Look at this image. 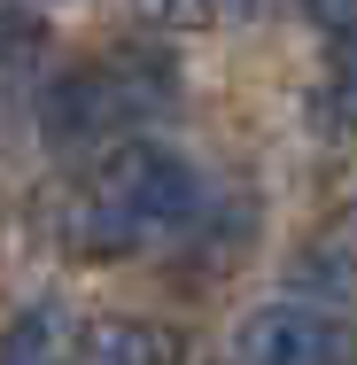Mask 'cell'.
Listing matches in <instances>:
<instances>
[{
	"label": "cell",
	"instance_id": "cell-9",
	"mask_svg": "<svg viewBox=\"0 0 357 365\" xmlns=\"http://www.w3.org/2000/svg\"><path fill=\"white\" fill-rule=\"evenodd\" d=\"M326 117L357 133V63H334V86H326Z\"/></svg>",
	"mask_w": 357,
	"mask_h": 365
},
{
	"label": "cell",
	"instance_id": "cell-10",
	"mask_svg": "<svg viewBox=\"0 0 357 365\" xmlns=\"http://www.w3.org/2000/svg\"><path fill=\"white\" fill-rule=\"evenodd\" d=\"M217 8H233V16H249V8H257V0H217Z\"/></svg>",
	"mask_w": 357,
	"mask_h": 365
},
{
	"label": "cell",
	"instance_id": "cell-11",
	"mask_svg": "<svg viewBox=\"0 0 357 365\" xmlns=\"http://www.w3.org/2000/svg\"><path fill=\"white\" fill-rule=\"evenodd\" d=\"M350 365H357V358H350Z\"/></svg>",
	"mask_w": 357,
	"mask_h": 365
},
{
	"label": "cell",
	"instance_id": "cell-2",
	"mask_svg": "<svg viewBox=\"0 0 357 365\" xmlns=\"http://www.w3.org/2000/svg\"><path fill=\"white\" fill-rule=\"evenodd\" d=\"M163 101H171V63L117 47L101 63H78V71L55 78L39 125H47L55 148H101V140H117V133H133V125H148Z\"/></svg>",
	"mask_w": 357,
	"mask_h": 365
},
{
	"label": "cell",
	"instance_id": "cell-6",
	"mask_svg": "<svg viewBox=\"0 0 357 365\" xmlns=\"http://www.w3.org/2000/svg\"><path fill=\"white\" fill-rule=\"evenodd\" d=\"M71 311L63 303H31L8 334H0V365H71Z\"/></svg>",
	"mask_w": 357,
	"mask_h": 365
},
{
	"label": "cell",
	"instance_id": "cell-7",
	"mask_svg": "<svg viewBox=\"0 0 357 365\" xmlns=\"http://www.w3.org/2000/svg\"><path fill=\"white\" fill-rule=\"evenodd\" d=\"M311 24L326 31L334 63H357V0H311Z\"/></svg>",
	"mask_w": 357,
	"mask_h": 365
},
{
	"label": "cell",
	"instance_id": "cell-4",
	"mask_svg": "<svg viewBox=\"0 0 357 365\" xmlns=\"http://www.w3.org/2000/svg\"><path fill=\"white\" fill-rule=\"evenodd\" d=\"M350 334L319 303H264L241 327V365H350Z\"/></svg>",
	"mask_w": 357,
	"mask_h": 365
},
{
	"label": "cell",
	"instance_id": "cell-8",
	"mask_svg": "<svg viewBox=\"0 0 357 365\" xmlns=\"http://www.w3.org/2000/svg\"><path fill=\"white\" fill-rule=\"evenodd\" d=\"M155 31H202V24H217V0H133Z\"/></svg>",
	"mask_w": 357,
	"mask_h": 365
},
{
	"label": "cell",
	"instance_id": "cell-3",
	"mask_svg": "<svg viewBox=\"0 0 357 365\" xmlns=\"http://www.w3.org/2000/svg\"><path fill=\"white\" fill-rule=\"evenodd\" d=\"M55 86V31L31 8H0V148L24 140V125H39Z\"/></svg>",
	"mask_w": 357,
	"mask_h": 365
},
{
	"label": "cell",
	"instance_id": "cell-5",
	"mask_svg": "<svg viewBox=\"0 0 357 365\" xmlns=\"http://www.w3.org/2000/svg\"><path fill=\"white\" fill-rule=\"evenodd\" d=\"M71 365H179V334L155 319H93L78 327Z\"/></svg>",
	"mask_w": 357,
	"mask_h": 365
},
{
	"label": "cell",
	"instance_id": "cell-1",
	"mask_svg": "<svg viewBox=\"0 0 357 365\" xmlns=\"http://www.w3.org/2000/svg\"><path fill=\"white\" fill-rule=\"evenodd\" d=\"M202 210V179L155 140H117L63 202V249L71 257H133L171 233H187Z\"/></svg>",
	"mask_w": 357,
	"mask_h": 365
}]
</instances>
